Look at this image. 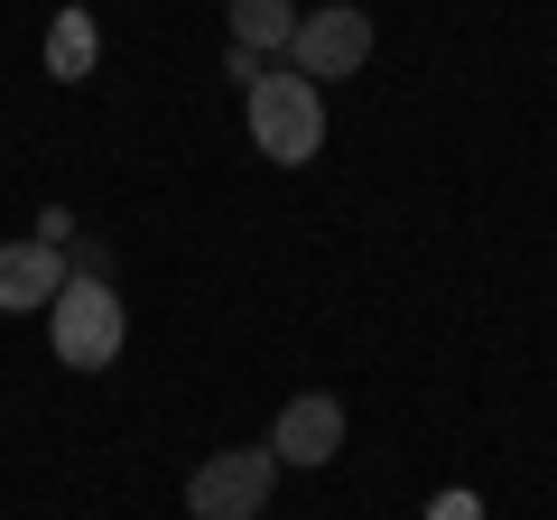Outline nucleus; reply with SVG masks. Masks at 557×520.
<instances>
[{
  "label": "nucleus",
  "mask_w": 557,
  "mask_h": 520,
  "mask_svg": "<svg viewBox=\"0 0 557 520\" xmlns=\"http://www.w3.org/2000/svg\"><path fill=\"white\" fill-rule=\"evenodd\" d=\"M251 140H260V159H278V168H307L325 149V84H307L298 65L288 75H260L251 84Z\"/></svg>",
  "instance_id": "1"
},
{
  "label": "nucleus",
  "mask_w": 557,
  "mask_h": 520,
  "mask_svg": "<svg viewBox=\"0 0 557 520\" xmlns=\"http://www.w3.org/2000/svg\"><path fill=\"white\" fill-rule=\"evenodd\" d=\"M47 335H57V362L65 372H112V354H121V298H112V280H65L57 288V307H47Z\"/></svg>",
  "instance_id": "2"
},
{
  "label": "nucleus",
  "mask_w": 557,
  "mask_h": 520,
  "mask_svg": "<svg viewBox=\"0 0 557 520\" xmlns=\"http://www.w3.org/2000/svg\"><path fill=\"white\" fill-rule=\"evenodd\" d=\"M270 483H278L270 446H233V456H205L196 474H186V511L196 520H260Z\"/></svg>",
  "instance_id": "3"
},
{
  "label": "nucleus",
  "mask_w": 557,
  "mask_h": 520,
  "mask_svg": "<svg viewBox=\"0 0 557 520\" xmlns=\"http://www.w3.org/2000/svg\"><path fill=\"white\" fill-rule=\"evenodd\" d=\"M362 57H372V20H362L354 0H344V10H307V20H298V38H288V65H298L307 84L362 75Z\"/></svg>",
  "instance_id": "4"
},
{
  "label": "nucleus",
  "mask_w": 557,
  "mask_h": 520,
  "mask_svg": "<svg viewBox=\"0 0 557 520\" xmlns=\"http://www.w3.org/2000/svg\"><path fill=\"white\" fill-rule=\"evenodd\" d=\"M270 456H278V465H298V474L335 465V456H344V400H325V391L288 400V409H278V428H270Z\"/></svg>",
  "instance_id": "5"
},
{
  "label": "nucleus",
  "mask_w": 557,
  "mask_h": 520,
  "mask_svg": "<svg viewBox=\"0 0 557 520\" xmlns=\"http://www.w3.org/2000/svg\"><path fill=\"white\" fill-rule=\"evenodd\" d=\"M75 280L57 242H0V307L28 317V307H57V288Z\"/></svg>",
  "instance_id": "6"
},
{
  "label": "nucleus",
  "mask_w": 557,
  "mask_h": 520,
  "mask_svg": "<svg viewBox=\"0 0 557 520\" xmlns=\"http://www.w3.org/2000/svg\"><path fill=\"white\" fill-rule=\"evenodd\" d=\"M94 57H102L94 10H57V28H47V75H57V84H84V75H94Z\"/></svg>",
  "instance_id": "7"
},
{
  "label": "nucleus",
  "mask_w": 557,
  "mask_h": 520,
  "mask_svg": "<svg viewBox=\"0 0 557 520\" xmlns=\"http://www.w3.org/2000/svg\"><path fill=\"white\" fill-rule=\"evenodd\" d=\"M307 10H288V0H233V47H251V57H278V47L298 38Z\"/></svg>",
  "instance_id": "8"
},
{
  "label": "nucleus",
  "mask_w": 557,
  "mask_h": 520,
  "mask_svg": "<svg viewBox=\"0 0 557 520\" xmlns=\"http://www.w3.org/2000/svg\"><path fill=\"white\" fill-rule=\"evenodd\" d=\"M223 75H233V84H242V94H251V84H260V75H270V57H251V47H233V57H223Z\"/></svg>",
  "instance_id": "9"
},
{
  "label": "nucleus",
  "mask_w": 557,
  "mask_h": 520,
  "mask_svg": "<svg viewBox=\"0 0 557 520\" xmlns=\"http://www.w3.org/2000/svg\"><path fill=\"white\" fill-rule=\"evenodd\" d=\"M28 242H57V251H65V242H75V214H65V205H47V214H38V233H28Z\"/></svg>",
  "instance_id": "10"
},
{
  "label": "nucleus",
  "mask_w": 557,
  "mask_h": 520,
  "mask_svg": "<svg viewBox=\"0 0 557 520\" xmlns=\"http://www.w3.org/2000/svg\"><path fill=\"white\" fill-rule=\"evenodd\" d=\"M428 520H483V502L474 493H437V502H428Z\"/></svg>",
  "instance_id": "11"
}]
</instances>
